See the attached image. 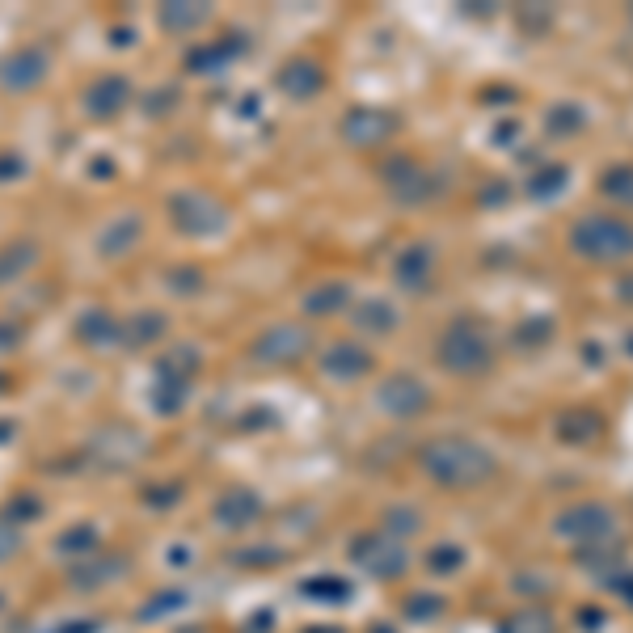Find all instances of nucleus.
I'll return each mask as SVG.
<instances>
[{
	"label": "nucleus",
	"mask_w": 633,
	"mask_h": 633,
	"mask_svg": "<svg viewBox=\"0 0 633 633\" xmlns=\"http://www.w3.org/2000/svg\"><path fill=\"white\" fill-rule=\"evenodd\" d=\"M422 465L444 486H482L486 477H494L498 460L482 444H473V439H435L422 452Z\"/></svg>",
	"instance_id": "1"
},
{
	"label": "nucleus",
	"mask_w": 633,
	"mask_h": 633,
	"mask_svg": "<svg viewBox=\"0 0 633 633\" xmlns=\"http://www.w3.org/2000/svg\"><path fill=\"white\" fill-rule=\"evenodd\" d=\"M570 249L600 266L629 262L633 258V224L625 216H583L570 228Z\"/></svg>",
	"instance_id": "2"
},
{
	"label": "nucleus",
	"mask_w": 633,
	"mask_h": 633,
	"mask_svg": "<svg viewBox=\"0 0 633 633\" xmlns=\"http://www.w3.org/2000/svg\"><path fill=\"white\" fill-rule=\"evenodd\" d=\"M439 363L456 376H482L494 363V342L477 330V325L460 321L444 334V342H439Z\"/></svg>",
	"instance_id": "3"
},
{
	"label": "nucleus",
	"mask_w": 633,
	"mask_h": 633,
	"mask_svg": "<svg viewBox=\"0 0 633 633\" xmlns=\"http://www.w3.org/2000/svg\"><path fill=\"white\" fill-rule=\"evenodd\" d=\"M558 532L562 536H574V541H587L596 545L612 532V511L600 507V503H583V507H570L558 515Z\"/></svg>",
	"instance_id": "4"
},
{
	"label": "nucleus",
	"mask_w": 633,
	"mask_h": 633,
	"mask_svg": "<svg viewBox=\"0 0 633 633\" xmlns=\"http://www.w3.org/2000/svg\"><path fill=\"white\" fill-rule=\"evenodd\" d=\"M380 401H385V410H393V414H422V410H427V401H431V393L422 389L414 376H397V380H389V385L380 389Z\"/></svg>",
	"instance_id": "5"
},
{
	"label": "nucleus",
	"mask_w": 633,
	"mask_h": 633,
	"mask_svg": "<svg viewBox=\"0 0 633 633\" xmlns=\"http://www.w3.org/2000/svg\"><path fill=\"white\" fill-rule=\"evenodd\" d=\"M604 431V418L591 410V406H579V410H566L558 418V439L562 444H596Z\"/></svg>",
	"instance_id": "6"
},
{
	"label": "nucleus",
	"mask_w": 633,
	"mask_h": 633,
	"mask_svg": "<svg viewBox=\"0 0 633 633\" xmlns=\"http://www.w3.org/2000/svg\"><path fill=\"white\" fill-rule=\"evenodd\" d=\"M600 195L608 203L633 211V165H608L600 174Z\"/></svg>",
	"instance_id": "7"
},
{
	"label": "nucleus",
	"mask_w": 633,
	"mask_h": 633,
	"mask_svg": "<svg viewBox=\"0 0 633 633\" xmlns=\"http://www.w3.org/2000/svg\"><path fill=\"white\" fill-rule=\"evenodd\" d=\"M566 182H570V169L566 165H549V169H541V174H536L532 182H528V195L532 199H558L562 190H566Z\"/></svg>",
	"instance_id": "8"
},
{
	"label": "nucleus",
	"mask_w": 633,
	"mask_h": 633,
	"mask_svg": "<svg viewBox=\"0 0 633 633\" xmlns=\"http://www.w3.org/2000/svg\"><path fill=\"white\" fill-rule=\"evenodd\" d=\"M376 549L368 553V549H359V562L363 566H372L376 574H397L401 566H406V553H401L397 545H385V541H372Z\"/></svg>",
	"instance_id": "9"
},
{
	"label": "nucleus",
	"mask_w": 633,
	"mask_h": 633,
	"mask_svg": "<svg viewBox=\"0 0 633 633\" xmlns=\"http://www.w3.org/2000/svg\"><path fill=\"white\" fill-rule=\"evenodd\" d=\"M503 633H558V625H553L549 612L528 608V612H515V617L503 625Z\"/></svg>",
	"instance_id": "10"
},
{
	"label": "nucleus",
	"mask_w": 633,
	"mask_h": 633,
	"mask_svg": "<svg viewBox=\"0 0 633 633\" xmlns=\"http://www.w3.org/2000/svg\"><path fill=\"white\" fill-rule=\"evenodd\" d=\"M427 275H431V249H414L410 258H401V283L427 287Z\"/></svg>",
	"instance_id": "11"
},
{
	"label": "nucleus",
	"mask_w": 633,
	"mask_h": 633,
	"mask_svg": "<svg viewBox=\"0 0 633 633\" xmlns=\"http://www.w3.org/2000/svg\"><path fill=\"white\" fill-rule=\"evenodd\" d=\"M549 123H553V127H579V123H583V114H579V110H562V106H558V110L549 114Z\"/></svg>",
	"instance_id": "12"
},
{
	"label": "nucleus",
	"mask_w": 633,
	"mask_h": 633,
	"mask_svg": "<svg viewBox=\"0 0 633 633\" xmlns=\"http://www.w3.org/2000/svg\"><path fill=\"white\" fill-rule=\"evenodd\" d=\"M621 296H625V300H633V275H625V279H621Z\"/></svg>",
	"instance_id": "13"
}]
</instances>
